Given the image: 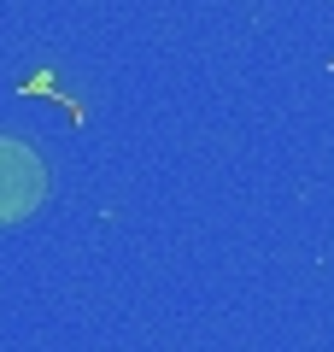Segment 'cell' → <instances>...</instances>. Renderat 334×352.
Wrapping results in <instances>:
<instances>
[{"label":"cell","mask_w":334,"mask_h":352,"mask_svg":"<svg viewBox=\"0 0 334 352\" xmlns=\"http://www.w3.org/2000/svg\"><path fill=\"white\" fill-rule=\"evenodd\" d=\"M47 200V164L24 141L0 135V223H24Z\"/></svg>","instance_id":"cell-1"}]
</instances>
